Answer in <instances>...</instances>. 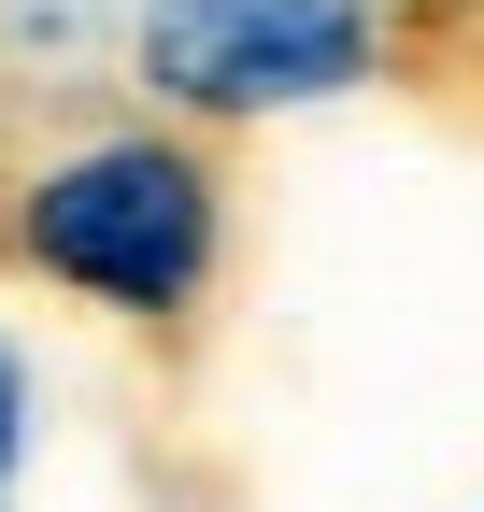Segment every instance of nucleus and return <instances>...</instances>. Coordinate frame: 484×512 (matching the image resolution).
<instances>
[{
  "label": "nucleus",
  "mask_w": 484,
  "mask_h": 512,
  "mask_svg": "<svg viewBox=\"0 0 484 512\" xmlns=\"http://www.w3.org/2000/svg\"><path fill=\"white\" fill-rule=\"evenodd\" d=\"M15 470H29V342L0 328V512H15Z\"/></svg>",
  "instance_id": "nucleus-3"
},
{
  "label": "nucleus",
  "mask_w": 484,
  "mask_h": 512,
  "mask_svg": "<svg viewBox=\"0 0 484 512\" xmlns=\"http://www.w3.org/2000/svg\"><path fill=\"white\" fill-rule=\"evenodd\" d=\"M228 256H242V171L214 128H72L0 171V271H29L43 299L100 313L157 356H186L228 299Z\"/></svg>",
  "instance_id": "nucleus-1"
},
{
  "label": "nucleus",
  "mask_w": 484,
  "mask_h": 512,
  "mask_svg": "<svg viewBox=\"0 0 484 512\" xmlns=\"http://www.w3.org/2000/svg\"><path fill=\"white\" fill-rule=\"evenodd\" d=\"M399 57L385 0H143L129 15V86L171 128H257V114H314L356 100Z\"/></svg>",
  "instance_id": "nucleus-2"
}]
</instances>
